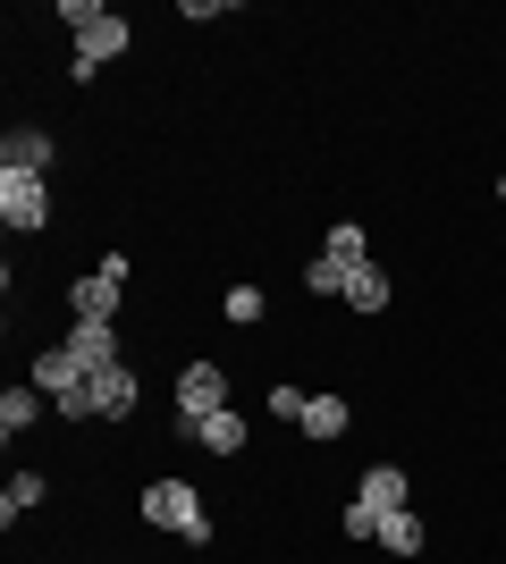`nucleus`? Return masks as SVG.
Instances as JSON below:
<instances>
[{
  "instance_id": "nucleus-2",
  "label": "nucleus",
  "mask_w": 506,
  "mask_h": 564,
  "mask_svg": "<svg viewBox=\"0 0 506 564\" xmlns=\"http://www.w3.org/2000/svg\"><path fill=\"white\" fill-rule=\"evenodd\" d=\"M144 522H161V531H177V540H212V514H203V489H186V480H152L144 489Z\"/></svg>"
},
{
  "instance_id": "nucleus-15",
  "label": "nucleus",
  "mask_w": 506,
  "mask_h": 564,
  "mask_svg": "<svg viewBox=\"0 0 506 564\" xmlns=\"http://www.w3.org/2000/svg\"><path fill=\"white\" fill-rule=\"evenodd\" d=\"M25 506H43V471H18V480L0 489V522H18Z\"/></svg>"
},
{
  "instance_id": "nucleus-6",
  "label": "nucleus",
  "mask_w": 506,
  "mask_h": 564,
  "mask_svg": "<svg viewBox=\"0 0 506 564\" xmlns=\"http://www.w3.org/2000/svg\"><path fill=\"white\" fill-rule=\"evenodd\" d=\"M85 397H94V422H127V413H136V371L110 362V371L85 379Z\"/></svg>"
},
{
  "instance_id": "nucleus-1",
  "label": "nucleus",
  "mask_w": 506,
  "mask_h": 564,
  "mask_svg": "<svg viewBox=\"0 0 506 564\" xmlns=\"http://www.w3.org/2000/svg\"><path fill=\"white\" fill-rule=\"evenodd\" d=\"M68 25H76V85H94L101 59H119V51H127V18H119V9H85V0H68Z\"/></svg>"
},
{
  "instance_id": "nucleus-7",
  "label": "nucleus",
  "mask_w": 506,
  "mask_h": 564,
  "mask_svg": "<svg viewBox=\"0 0 506 564\" xmlns=\"http://www.w3.org/2000/svg\"><path fill=\"white\" fill-rule=\"evenodd\" d=\"M85 379H94V371H85V362H76L68 346H51V354H34V388H43L51 404H60V397H76V388H85Z\"/></svg>"
},
{
  "instance_id": "nucleus-14",
  "label": "nucleus",
  "mask_w": 506,
  "mask_h": 564,
  "mask_svg": "<svg viewBox=\"0 0 506 564\" xmlns=\"http://www.w3.org/2000/svg\"><path fill=\"white\" fill-rule=\"evenodd\" d=\"M34 422H43V388H9V397H0V430L18 438V430H34Z\"/></svg>"
},
{
  "instance_id": "nucleus-21",
  "label": "nucleus",
  "mask_w": 506,
  "mask_h": 564,
  "mask_svg": "<svg viewBox=\"0 0 506 564\" xmlns=\"http://www.w3.org/2000/svg\"><path fill=\"white\" fill-rule=\"evenodd\" d=\"M380 506H363V497H355V506H346V540H380Z\"/></svg>"
},
{
  "instance_id": "nucleus-9",
  "label": "nucleus",
  "mask_w": 506,
  "mask_h": 564,
  "mask_svg": "<svg viewBox=\"0 0 506 564\" xmlns=\"http://www.w3.org/2000/svg\"><path fill=\"white\" fill-rule=\"evenodd\" d=\"M0 169H25V177H43V169H51V135H43V127H18V135L0 143Z\"/></svg>"
},
{
  "instance_id": "nucleus-12",
  "label": "nucleus",
  "mask_w": 506,
  "mask_h": 564,
  "mask_svg": "<svg viewBox=\"0 0 506 564\" xmlns=\"http://www.w3.org/2000/svg\"><path fill=\"white\" fill-rule=\"evenodd\" d=\"M346 304H355V312H380V304H388V270H380V261L346 270Z\"/></svg>"
},
{
  "instance_id": "nucleus-19",
  "label": "nucleus",
  "mask_w": 506,
  "mask_h": 564,
  "mask_svg": "<svg viewBox=\"0 0 506 564\" xmlns=\"http://www.w3.org/2000/svg\"><path fill=\"white\" fill-rule=\"evenodd\" d=\"M228 321L254 329V321H262V286H228Z\"/></svg>"
},
{
  "instance_id": "nucleus-3",
  "label": "nucleus",
  "mask_w": 506,
  "mask_h": 564,
  "mask_svg": "<svg viewBox=\"0 0 506 564\" xmlns=\"http://www.w3.org/2000/svg\"><path fill=\"white\" fill-rule=\"evenodd\" d=\"M0 219H9L18 236L51 228V186H43V177H25V169H0Z\"/></svg>"
},
{
  "instance_id": "nucleus-4",
  "label": "nucleus",
  "mask_w": 506,
  "mask_h": 564,
  "mask_svg": "<svg viewBox=\"0 0 506 564\" xmlns=\"http://www.w3.org/2000/svg\"><path fill=\"white\" fill-rule=\"evenodd\" d=\"M177 413H186V430L228 413V371H219V362H186V371H177Z\"/></svg>"
},
{
  "instance_id": "nucleus-22",
  "label": "nucleus",
  "mask_w": 506,
  "mask_h": 564,
  "mask_svg": "<svg viewBox=\"0 0 506 564\" xmlns=\"http://www.w3.org/2000/svg\"><path fill=\"white\" fill-rule=\"evenodd\" d=\"M498 194H506V177H498Z\"/></svg>"
},
{
  "instance_id": "nucleus-16",
  "label": "nucleus",
  "mask_w": 506,
  "mask_h": 564,
  "mask_svg": "<svg viewBox=\"0 0 506 564\" xmlns=\"http://www.w3.org/2000/svg\"><path fill=\"white\" fill-rule=\"evenodd\" d=\"M380 547H388V556H413V547H422V522H413V506L380 522Z\"/></svg>"
},
{
  "instance_id": "nucleus-17",
  "label": "nucleus",
  "mask_w": 506,
  "mask_h": 564,
  "mask_svg": "<svg viewBox=\"0 0 506 564\" xmlns=\"http://www.w3.org/2000/svg\"><path fill=\"white\" fill-rule=\"evenodd\" d=\"M304 286H313V295H346V261H337V253L304 261Z\"/></svg>"
},
{
  "instance_id": "nucleus-5",
  "label": "nucleus",
  "mask_w": 506,
  "mask_h": 564,
  "mask_svg": "<svg viewBox=\"0 0 506 564\" xmlns=\"http://www.w3.org/2000/svg\"><path fill=\"white\" fill-rule=\"evenodd\" d=\"M119 286H127V253H110L94 279H76V295H68L76 321H110V312H119Z\"/></svg>"
},
{
  "instance_id": "nucleus-11",
  "label": "nucleus",
  "mask_w": 506,
  "mask_h": 564,
  "mask_svg": "<svg viewBox=\"0 0 506 564\" xmlns=\"http://www.w3.org/2000/svg\"><path fill=\"white\" fill-rule=\"evenodd\" d=\"M363 506H380V514H406V471H397V464H372V471H363Z\"/></svg>"
},
{
  "instance_id": "nucleus-18",
  "label": "nucleus",
  "mask_w": 506,
  "mask_h": 564,
  "mask_svg": "<svg viewBox=\"0 0 506 564\" xmlns=\"http://www.w3.org/2000/svg\"><path fill=\"white\" fill-rule=\"evenodd\" d=\"M330 253L346 261V270H363V261H372V253H363V228H355V219H346V228H330Z\"/></svg>"
},
{
  "instance_id": "nucleus-13",
  "label": "nucleus",
  "mask_w": 506,
  "mask_h": 564,
  "mask_svg": "<svg viewBox=\"0 0 506 564\" xmlns=\"http://www.w3.org/2000/svg\"><path fill=\"white\" fill-rule=\"evenodd\" d=\"M194 447L237 455V447H245V413H212V422H194Z\"/></svg>"
},
{
  "instance_id": "nucleus-20",
  "label": "nucleus",
  "mask_w": 506,
  "mask_h": 564,
  "mask_svg": "<svg viewBox=\"0 0 506 564\" xmlns=\"http://www.w3.org/2000/svg\"><path fill=\"white\" fill-rule=\"evenodd\" d=\"M304 404H313V397H304L295 379H279V388H270V413H279V422H304Z\"/></svg>"
},
{
  "instance_id": "nucleus-10",
  "label": "nucleus",
  "mask_w": 506,
  "mask_h": 564,
  "mask_svg": "<svg viewBox=\"0 0 506 564\" xmlns=\"http://www.w3.org/2000/svg\"><path fill=\"white\" fill-rule=\"evenodd\" d=\"M346 422H355V404H346V397H313V404H304V422H295V430L330 447V438H346Z\"/></svg>"
},
{
  "instance_id": "nucleus-8",
  "label": "nucleus",
  "mask_w": 506,
  "mask_h": 564,
  "mask_svg": "<svg viewBox=\"0 0 506 564\" xmlns=\"http://www.w3.org/2000/svg\"><path fill=\"white\" fill-rule=\"evenodd\" d=\"M68 354L85 362V371H110V362H119V329H110V321H76V329H68Z\"/></svg>"
}]
</instances>
